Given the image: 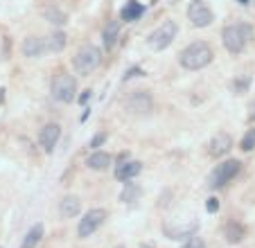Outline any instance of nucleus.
<instances>
[{"instance_id": "obj_1", "label": "nucleus", "mask_w": 255, "mask_h": 248, "mask_svg": "<svg viewBox=\"0 0 255 248\" xmlns=\"http://www.w3.org/2000/svg\"><path fill=\"white\" fill-rule=\"evenodd\" d=\"M212 59H215V52H212V48L206 41H194L178 54V63L185 70H201L208 63H212Z\"/></svg>"}, {"instance_id": "obj_2", "label": "nucleus", "mask_w": 255, "mask_h": 248, "mask_svg": "<svg viewBox=\"0 0 255 248\" xmlns=\"http://www.w3.org/2000/svg\"><path fill=\"white\" fill-rule=\"evenodd\" d=\"M253 38V25L249 23H233L226 25L222 32V41H224V48L228 50L231 54H240L244 52L246 43Z\"/></svg>"}, {"instance_id": "obj_3", "label": "nucleus", "mask_w": 255, "mask_h": 248, "mask_svg": "<svg viewBox=\"0 0 255 248\" xmlns=\"http://www.w3.org/2000/svg\"><path fill=\"white\" fill-rule=\"evenodd\" d=\"M102 63V50L97 45H82L77 50V54L72 57V70L77 75L86 77L91 72H95Z\"/></svg>"}, {"instance_id": "obj_4", "label": "nucleus", "mask_w": 255, "mask_h": 248, "mask_svg": "<svg viewBox=\"0 0 255 248\" xmlns=\"http://www.w3.org/2000/svg\"><path fill=\"white\" fill-rule=\"evenodd\" d=\"M50 93H52V97L57 102L70 104L75 100V95H77V81H75L72 75H68V72H57L52 84H50Z\"/></svg>"}, {"instance_id": "obj_5", "label": "nucleus", "mask_w": 255, "mask_h": 248, "mask_svg": "<svg viewBox=\"0 0 255 248\" xmlns=\"http://www.w3.org/2000/svg\"><path fill=\"white\" fill-rule=\"evenodd\" d=\"M242 169V162L235 160V158H228V160L219 162L215 169H212L210 178H208V185L212 187V190H219V187H226L228 183L233 181V178L240 174Z\"/></svg>"}, {"instance_id": "obj_6", "label": "nucleus", "mask_w": 255, "mask_h": 248, "mask_svg": "<svg viewBox=\"0 0 255 248\" xmlns=\"http://www.w3.org/2000/svg\"><path fill=\"white\" fill-rule=\"evenodd\" d=\"M178 34V25L174 23V20H165L160 27H156L154 32L147 36V45H149L151 50H156V52H160V50L169 48L172 45V41L176 38Z\"/></svg>"}, {"instance_id": "obj_7", "label": "nucleus", "mask_w": 255, "mask_h": 248, "mask_svg": "<svg viewBox=\"0 0 255 248\" xmlns=\"http://www.w3.org/2000/svg\"><path fill=\"white\" fill-rule=\"evenodd\" d=\"M106 219H109V212H106L104 208H93V210H88L86 215L82 217L79 226H77V237L79 239H88L91 235H95L97 230L104 226Z\"/></svg>"}, {"instance_id": "obj_8", "label": "nucleus", "mask_w": 255, "mask_h": 248, "mask_svg": "<svg viewBox=\"0 0 255 248\" xmlns=\"http://www.w3.org/2000/svg\"><path fill=\"white\" fill-rule=\"evenodd\" d=\"M188 18L194 27H208L215 20V14L203 0H192L188 5Z\"/></svg>"}, {"instance_id": "obj_9", "label": "nucleus", "mask_w": 255, "mask_h": 248, "mask_svg": "<svg viewBox=\"0 0 255 248\" xmlns=\"http://www.w3.org/2000/svg\"><path fill=\"white\" fill-rule=\"evenodd\" d=\"M20 52H23V57H27V59H41L43 54L50 52L48 38H43V36H27L23 41V45H20Z\"/></svg>"}, {"instance_id": "obj_10", "label": "nucleus", "mask_w": 255, "mask_h": 248, "mask_svg": "<svg viewBox=\"0 0 255 248\" xmlns=\"http://www.w3.org/2000/svg\"><path fill=\"white\" fill-rule=\"evenodd\" d=\"M125 106L131 111V113H138V115H144L149 113L154 102H151V95L147 91H133L129 97H127Z\"/></svg>"}, {"instance_id": "obj_11", "label": "nucleus", "mask_w": 255, "mask_h": 248, "mask_svg": "<svg viewBox=\"0 0 255 248\" xmlns=\"http://www.w3.org/2000/svg\"><path fill=\"white\" fill-rule=\"evenodd\" d=\"M59 138H61V126H59L57 122H48L43 129L39 131V142L45 153H54V147H57Z\"/></svg>"}, {"instance_id": "obj_12", "label": "nucleus", "mask_w": 255, "mask_h": 248, "mask_svg": "<svg viewBox=\"0 0 255 248\" xmlns=\"http://www.w3.org/2000/svg\"><path fill=\"white\" fill-rule=\"evenodd\" d=\"M140 172H142V162L140 160H122L116 167V178L122 183H127V181L138 176Z\"/></svg>"}, {"instance_id": "obj_13", "label": "nucleus", "mask_w": 255, "mask_h": 248, "mask_svg": "<svg viewBox=\"0 0 255 248\" xmlns=\"http://www.w3.org/2000/svg\"><path fill=\"white\" fill-rule=\"evenodd\" d=\"M231 149H233V138L228 133H224V131H219V133L210 140V153L212 156H217V158L226 156Z\"/></svg>"}, {"instance_id": "obj_14", "label": "nucleus", "mask_w": 255, "mask_h": 248, "mask_svg": "<svg viewBox=\"0 0 255 248\" xmlns=\"http://www.w3.org/2000/svg\"><path fill=\"white\" fill-rule=\"evenodd\" d=\"M79 212H82V201L72 194L63 196L61 203H59V215H61L63 219H72V217H77Z\"/></svg>"}, {"instance_id": "obj_15", "label": "nucleus", "mask_w": 255, "mask_h": 248, "mask_svg": "<svg viewBox=\"0 0 255 248\" xmlns=\"http://www.w3.org/2000/svg\"><path fill=\"white\" fill-rule=\"evenodd\" d=\"M224 237H226L228 244H240V242H244V237H246L244 224H240V221H228V224L224 226Z\"/></svg>"}, {"instance_id": "obj_16", "label": "nucleus", "mask_w": 255, "mask_h": 248, "mask_svg": "<svg viewBox=\"0 0 255 248\" xmlns=\"http://www.w3.org/2000/svg\"><path fill=\"white\" fill-rule=\"evenodd\" d=\"M111 162H113V158L109 156V153H104V151H93L91 156L86 158V165L91 169H95V172H104V169H109Z\"/></svg>"}, {"instance_id": "obj_17", "label": "nucleus", "mask_w": 255, "mask_h": 248, "mask_svg": "<svg viewBox=\"0 0 255 248\" xmlns=\"http://www.w3.org/2000/svg\"><path fill=\"white\" fill-rule=\"evenodd\" d=\"M142 14H144V5H140L138 0H129V2L122 7L120 18L127 20V23H133V20H138Z\"/></svg>"}, {"instance_id": "obj_18", "label": "nucleus", "mask_w": 255, "mask_h": 248, "mask_svg": "<svg viewBox=\"0 0 255 248\" xmlns=\"http://www.w3.org/2000/svg\"><path fill=\"white\" fill-rule=\"evenodd\" d=\"M41 239H43V224H36V226H32V228L27 230V235H25L20 248H36Z\"/></svg>"}, {"instance_id": "obj_19", "label": "nucleus", "mask_w": 255, "mask_h": 248, "mask_svg": "<svg viewBox=\"0 0 255 248\" xmlns=\"http://www.w3.org/2000/svg\"><path fill=\"white\" fill-rule=\"evenodd\" d=\"M140 194H142V187H140L138 183L127 181L125 183V190L120 192V201H122V203H133V201L140 199Z\"/></svg>"}, {"instance_id": "obj_20", "label": "nucleus", "mask_w": 255, "mask_h": 248, "mask_svg": "<svg viewBox=\"0 0 255 248\" xmlns=\"http://www.w3.org/2000/svg\"><path fill=\"white\" fill-rule=\"evenodd\" d=\"M66 45H68V36H66V32H61V29H54V32L48 36L50 52H63Z\"/></svg>"}, {"instance_id": "obj_21", "label": "nucleus", "mask_w": 255, "mask_h": 248, "mask_svg": "<svg viewBox=\"0 0 255 248\" xmlns=\"http://www.w3.org/2000/svg\"><path fill=\"white\" fill-rule=\"evenodd\" d=\"M118 34H120V20H111V23L106 25V29H104V48L106 50H111L113 45H116V41H118Z\"/></svg>"}, {"instance_id": "obj_22", "label": "nucleus", "mask_w": 255, "mask_h": 248, "mask_svg": "<svg viewBox=\"0 0 255 248\" xmlns=\"http://www.w3.org/2000/svg\"><path fill=\"white\" fill-rule=\"evenodd\" d=\"M165 233H167L169 239H190L194 237V230H197V224L188 226V228H172V226H165Z\"/></svg>"}, {"instance_id": "obj_23", "label": "nucleus", "mask_w": 255, "mask_h": 248, "mask_svg": "<svg viewBox=\"0 0 255 248\" xmlns=\"http://www.w3.org/2000/svg\"><path fill=\"white\" fill-rule=\"evenodd\" d=\"M45 20H50L52 25H66L68 16H66V11H61L59 7H48V9H45Z\"/></svg>"}, {"instance_id": "obj_24", "label": "nucleus", "mask_w": 255, "mask_h": 248, "mask_svg": "<svg viewBox=\"0 0 255 248\" xmlns=\"http://www.w3.org/2000/svg\"><path fill=\"white\" fill-rule=\"evenodd\" d=\"M253 147H255V129H249L244 133V138H242L240 149H242V151H251Z\"/></svg>"}, {"instance_id": "obj_25", "label": "nucleus", "mask_w": 255, "mask_h": 248, "mask_svg": "<svg viewBox=\"0 0 255 248\" xmlns=\"http://www.w3.org/2000/svg\"><path fill=\"white\" fill-rule=\"evenodd\" d=\"M249 84H251V79H240V81H233V91H235L237 95H244V93L249 91Z\"/></svg>"}, {"instance_id": "obj_26", "label": "nucleus", "mask_w": 255, "mask_h": 248, "mask_svg": "<svg viewBox=\"0 0 255 248\" xmlns=\"http://www.w3.org/2000/svg\"><path fill=\"white\" fill-rule=\"evenodd\" d=\"M181 248H206V242L201 237H190Z\"/></svg>"}, {"instance_id": "obj_27", "label": "nucleus", "mask_w": 255, "mask_h": 248, "mask_svg": "<svg viewBox=\"0 0 255 248\" xmlns=\"http://www.w3.org/2000/svg\"><path fill=\"white\" fill-rule=\"evenodd\" d=\"M206 210H208V212H210V215H215V212H217V210H219V201H217V199H215V196H210V199H208V201H206Z\"/></svg>"}, {"instance_id": "obj_28", "label": "nucleus", "mask_w": 255, "mask_h": 248, "mask_svg": "<svg viewBox=\"0 0 255 248\" xmlns=\"http://www.w3.org/2000/svg\"><path fill=\"white\" fill-rule=\"evenodd\" d=\"M104 142H106V133H97L95 138L91 140V147H93V149H97V147H102Z\"/></svg>"}, {"instance_id": "obj_29", "label": "nucleus", "mask_w": 255, "mask_h": 248, "mask_svg": "<svg viewBox=\"0 0 255 248\" xmlns=\"http://www.w3.org/2000/svg\"><path fill=\"white\" fill-rule=\"evenodd\" d=\"M140 75H144L140 68H131V70L125 72V81H127V79H133V77H140Z\"/></svg>"}, {"instance_id": "obj_30", "label": "nucleus", "mask_w": 255, "mask_h": 248, "mask_svg": "<svg viewBox=\"0 0 255 248\" xmlns=\"http://www.w3.org/2000/svg\"><path fill=\"white\" fill-rule=\"evenodd\" d=\"M88 97H91V91H84V93H82V97H79V104H86Z\"/></svg>"}, {"instance_id": "obj_31", "label": "nucleus", "mask_w": 255, "mask_h": 248, "mask_svg": "<svg viewBox=\"0 0 255 248\" xmlns=\"http://www.w3.org/2000/svg\"><path fill=\"white\" fill-rule=\"evenodd\" d=\"M249 118H251V120H255V102L251 104V115H249Z\"/></svg>"}, {"instance_id": "obj_32", "label": "nucleus", "mask_w": 255, "mask_h": 248, "mask_svg": "<svg viewBox=\"0 0 255 248\" xmlns=\"http://www.w3.org/2000/svg\"><path fill=\"white\" fill-rule=\"evenodd\" d=\"M5 102V88H0V104Z\"/></svg>"}, {"instance_id": "obj_33", "label": "nucleus", "mask_w": 255, "mask_h": 248, "mask_svg": "<svg viewBox=\"0 0 255 248\" xmlns=\"http://www.w3.org/2000/svg\"><path fill=\"white\" fill-rule=\"evenodd\" d=\"M138 248H154V246H151V244H140Z\"/></svg>"}, {"instance_id": "obj_34", "label": "nucleus", "mask_w": 255, "mask_h": 248, "mask_svg": "<svg viewBox=\"0 0 255 248\" xmlns=\"http://www.w3.org/2000/svg\"><path fill=\"white\" fill-rule=\"evenodd\" d=\"M237 2H242V5H249L251 0H237Z\"/></svg>"}, {"instance_id": "obj_35", "label": "nucleus", "mask_w": 255, "mask_h": 248, "mask_svg": "<svg viewBox=\"0 0 255 248\" xmlns=\"http://www.w3.org/2000/svg\"><path fill=\"white\" fill-rule=\"evenodd\" d=\"M116 248H125V246H122V244H118V246H116Z\"/></svg>"}]
</instances>
